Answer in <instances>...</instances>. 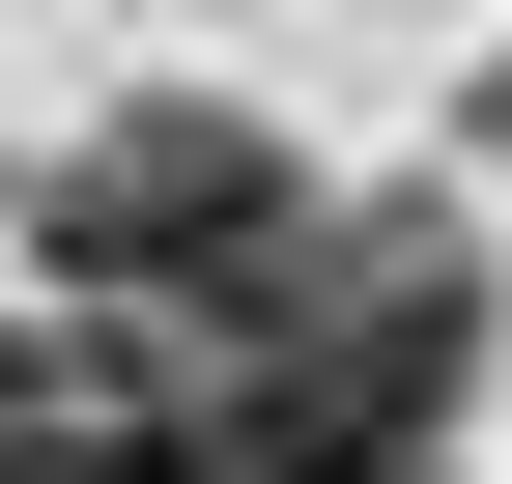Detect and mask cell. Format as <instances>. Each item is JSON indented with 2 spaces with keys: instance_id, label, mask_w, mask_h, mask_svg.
<instances>
[{
  "instance_id": "cell-1",
  "label": "cell",
  "mask_w": 512,
  "mask_h": 484,
  "mask_svg": "<svg viewBox=\"0 0 512 484\" xmlns=\"http://www.w3.org/2000/svg\"><path fill=\"white\" fill-rule=\"evenodd\" d=\"M57 257H86V285H256V257H285V143H228V114H114V143L57 171Z\"/></svg>"
}]
</instances>
